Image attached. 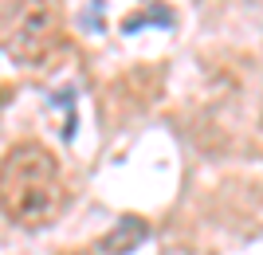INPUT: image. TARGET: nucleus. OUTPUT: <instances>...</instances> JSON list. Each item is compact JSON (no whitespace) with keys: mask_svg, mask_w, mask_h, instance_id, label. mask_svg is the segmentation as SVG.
Listing matches in <instances>:
<instances>
[{"mask_svg":"<svg viewBox=\"0 0 263 255\" xmlns=\"http://www.w3.org/2000/svg\"><path fill=\"white\" fill-rule=\"evenodd\" d=\"M67 208L59 157L40 142H20L0 157V212L20 228H44Z\"/></svg>","mask_w":263,"mask_h":255,"instance_id":"nucleus-1","label":"nucleus"},{"mask_svg":"<svg viewBox=\"0 0 263 255\" xmlns=\"http://www.w3.org/2000/svg\"><path fill=\"white\" fill-rule=\"evenodd\" d=\"M0 40L16 63H44L63 44V4L59 0H16L0 24Z\"/></svg>","mask_w":263,"mask_h":255,"instance_id":"nucleus-2","label":"nucleus"},{"mask_svg":"<svg viewBox=\"0 0 263 255\" xmlns=\"http://www.w3.org/2000/svg\"><path fill=\"white\" fill-rule=\"evenodd\" d=\"M145 236H149V224H145V220H138V216H122V220L102 236L99 251L102 255H130Z\"/></svg>","mask_w":263,"mask_h":255,"instance_id":"nucleus-3","label":"nucleus"},{"mask_svg":"<svg viewBox=\"0 0 263 255\" xmlns=\"http://www.w3.org/2000/svg\"><path fill=\"white\" fill-rule=\"evenodd\" d=\"M145 24H173V16H169L165 8L134 12V16H126V20H122V32H138V28H145Z\"/></svg>","mask_w":263,"mask_h":255,"instance_id":"nucleus-4","label":"nucleus"},{"mask_svg":"<svg viewBox=\"0 0 263 255\" xmlns=\"http://www.w3.org/2000/svg\"><path fill=\"white\" fill-rule=\"evenodd\" d=\"M67 255H102V251H90V247H83V251H67Z\"/></svg>","mask_w":263,"mask_h":255,"instance_id":"nucleus-5","label":"nucleus"}]
</instances>
